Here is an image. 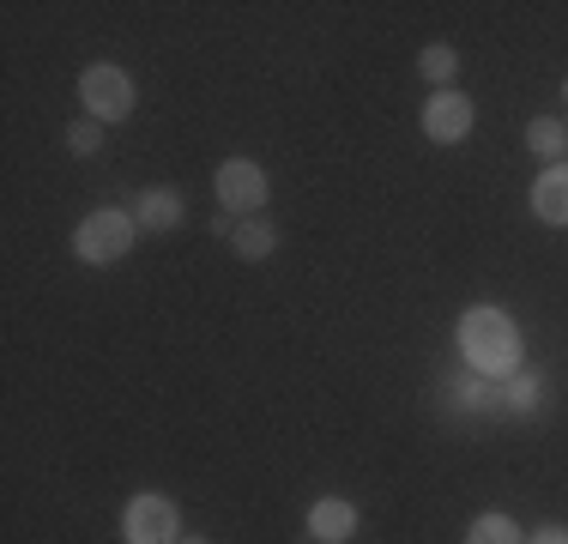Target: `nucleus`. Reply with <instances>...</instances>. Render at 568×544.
I'll return each instance as SVG.
<instances>
[{
  "label": "nucleus",
  "mask_w": 568,
  "mask_h": 544,
  "mask_svg": "<svg viewBox=\"0 0 568 544\" xmlns=\"http://www.w3.org/2000/svg\"><path fill=\"white\" fill-rule=\"evenodd\" d=\"M459 357L478 375H514L520 363V326H514L503 309H471L459 315Z\"/></svg>",
  "instance_id": "obj_1"
},
{
  "label": "nucleus",
  "mask_w": 568,
  "mask_h": 544,
  "mask_svg": "<svg viewBox=\"0 0 568 544\" xmlns=\"http://www.w3.org/2000/svg\"><path fill=\"white\" fill-rule=\"evenodd\" d=\"M133 236H140V224H133V212H91L85 224L73 230V254L79 266H115L133 254Z\"/></svg>",
  "instance_id": "obj_2"
},
{
  "label": "nucleus",
  "mask_w": 568,
  "mask_h": 544,
  "mask_svg": "<svg viewBox=\"0 0 568 544\" xmlns=\"http://www.w3.org/2000/svg\"><path fill=\"white\" fill-rule=\"evenodd\" d=\"M133 98H140V91H133V79L121 73L115 61H98V67L79 73V103H85V115L103 121V128H110V121H128Z\"/></svg>",
  "instance_id": "obj_3"
},
{
  "label": "nucleus",
  "mask_w": 568,
  "mask_h": 544,
  "mask_svg": "<svg viewBox=\"0 0 568 544\" xmlns=\"http://www.w3.org/2000/svg\"><path fill=\"white\" fill-rule=\"evenodd\" d=\"M121 538L128 544H175L182 538V514H175L170 496L140 490V496L128 502V514H121Z\"/></svg>",
  "instance_id": "obj_4"
},
{
  "label": "nucleus",
  "mask_w": 568,
  "mask_h": 544,
  "mask_svg": "<svg viewBox=\"0 0 568 544\" xmlns=\"http://www.w3.org/2000/svg\"><path fill=\"white\" fill-rule=\"evenodd\" d=\"M212 188H219V206L230 218H254L266 206V170L248 158H224L219 175H212Z\"/></svg>",
  "instance_id": "obj_5"
},
{
  "label": "nucleus",
  "mask_w": 568,
  "mask_h": 544,
  "mask_svg": "<svg viewBox=\"0 0 568 544\" xmlns=\"http://www.w3.org/2000/svg\"><path fill=\"white\" fill-rule=\"evenodd\" d=\"M471 128H478V109H471L466 91L448 85V91H436V98L424 103V133H429L436 145H459Z\"/></svg>",
  "instance_id": "obj_6"
},
{
  "label": "nucleus",
  "mask_w": 568,
  "mask_h": 544,
  "mask_svg": "<svg viewBox=\"0 0 568 544\" xmlns=\"http://www.w3.org/2000/svg\"><path fill=\"white\" fill-rule=\"evenodd\" d=\"M182 218H187L182 188L152 182V188H140V194H133V224H140V230H175Z\"/></svg>",
  "instance_id": "obj_7"
},
{
  "label": "nucleus",
  "mask_w": 568,
  "mask_h": 544,
  "mask_svg": "<svg viewBox=\"0 0 568 544\" xmlns=\"http://www.w3.org/2000/svg\"><path fill=\"white\" fill-rule=\"evenodd\" d=\"M357 533V508H351L345 496H321L315 508H308V538L315 544H345Z\"/></svg>",
  "instance_id": "obj_8"
},
{
  "label": "nucleus",
  "mask_w": 568,
  "mask_h": 544,
  "mask_svg": "<svg viewBox=\"0 0 568 544\" xmlns=\"http://www.w3.org/2000/svg\"><path fill=\"white\" fill-rule=\"evenodd\" d=\"M532 212L545 224L568 230V163H545V175L532 182Z\"/></svg>",
  "instance_id": "obj_9"
},
{
  "label": "nucleus",
  "mask_w": 568,
  "mask_h": 544,
  "mask_svg": "<svg viewBox=\"0 0 568 544\" xmlns=\"http://www.w3.org/2000/svg\"><path fill=\"white\" fill-rule=\"evenodd\" d=\"M230 249H236L242 261H266V254L278 249V230L266 224V218H236V236H230Z\"/></svg>",
  "instance_id": "obj_10"
},
{
  "label": "nucleus",
  "mask_w": 568,
  "mask_h": 544,
  "mask_svg": "<svg viewBox=\"0 0 568 544\" xmlns=\"http://www.w3.org/2000/svg\"><path fill=\"white\" fill-rule=\"evenodd\" d=\"M538 400H545V375H538V370H514V375H503V405H508V412L532 417Z\"/></svg>",
  "instance_id": "obj_11"
},
{
  "label": "nucleus",
  "mask_w": 568,
  "mask_h": 544,
  "mask_svg": "<svg viewBox=\"0 0 568 544\" xmlns=\"http://www.w3.org/2000/svg\"><path fill=\"white\" fill-rule=\"evenodd\" d=\"M526 152L532 158H568V128L557 115H538L532 128H526Z\"/></svg>",
  "instance_id": "obj_12"
},
{
  "label": "nucleus",
  "mask_w": 568,
  "mask_h": 544,
  "mask_svg": "<svg viewBox=\"0 0 568 544\" xmlns=\"http://www.w3.org/2000/svg\"><path fill=\"white\" fill-rule=\"evenodd\" d=\"M417 73H424L429 85H442V91H448V85H454V73H459V54H454L448 43H429L424 54H417Z\"/></svg>",
  "instance_id": "obj_13"
},
{
  "label": "nucleus",
  "mask_w": 568,
  "mask_h": 544,
  "mask_svg": "<svg viewBox=\"0 0 568 544\" xmlns=\"http://www.w3.org/2000/svg\"><path fill=\"white\" fill-rule=\"evenodd\" d=\"M466 544H526V538L508 514H478V521L466 526Z\"/></svg>",
  "instance_id": "obj_14"
},
{
  "label": "nucleus",
  "mask_w": 568,
  "mask_h": 544,
  "mask_svg": "<svg viewBox=\"0 0 568 544\" xmlns=\"http://www.w3.org/2000/svg\"><path fill=\"white\" fill-rule=\"evenodd\" d=\"M454 400L466 405V412H490V405L503 400V387H496L490 375H471V381H454Z\"/></svg>",
  "instance_id": "obj_15"
},
{
  "label": "nucleus",
  "mask_w": 568,
  "mask_h": 544,
  "mask_svg": "<svg viewBox=\"0 0 568 544\" xmlns=\"http://www.w3.org/2000/svg\"><path fill=\"white\" fill-rule=\"evenodd\" d=\"M67 145H73V158H98L103 152V121L79 115L73 128H67Z\"/></svg>",
  "instance_id": "obj_16"
},
{
  "label": "nucleus",
  "mask_w": 568,
  "mask_h": 544,
  "mask_svg": "<svg viewBox=\"0 0 568 544\" xmlns=\"http://www.w3.org/2000/svg\"><path fill=\"white\" fill-rule=\"evenodd\" d=\"M526 544H568V526H538Z\"/></svg>",
  "instance_id": "obj_17"
},
{
  "label": "nucleus",
  "mask_w": 568,
  "mask_h": 544,
  "mask_svg": "<svg viewBox=\"0 0 568 544\" xmlns=\"http://www.w3.org/2000/svg\"><path fill=\"white\" fill-rule=\"evenodd\" d=\"M175 544H212V538H200V533H182V538H175Z\"/></svg>",
  "instance_id": "obj_18"
},
{
  "label": "nucleus",
  "mask_w": 568,
  "mask_h": 544,
  "mask_svg": "<svg viewBox=\"0 0 568 544\" xmlns=\"http://www.w3.org/2000/svg\"><path fill=\"white\" fill-rule=\"evenodd\" d=\"M562 103H568V79H562Z\"/></svg>",
  "instance_id": "obj_19"
}]
</instances>
